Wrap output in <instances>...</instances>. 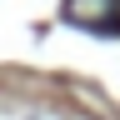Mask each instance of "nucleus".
Returning <instances> with one entry per match:
<instances>
[{"label":"nucleus","instance_id":"f257e3e1","mask_svg":"<svg viewBox=\"0 0 120 120\" xmlns=\"http://www.w3.org/2000/svg\"><path fill=\"white\" fill-rule=\"evenodd\" d=\"M60 20L110 35V30H120V0H60Z\"/></svg>","mask_w":120,"mask_h":120}]
</instances>
